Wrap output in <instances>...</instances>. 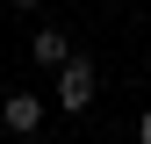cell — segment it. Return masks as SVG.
<instances>
[{"label": "cell", "mask_w": 151, "mask_h": 144, "mask_svg": "<svg viewBox=\"0 0 151 144\" xmlns=\"http://www.w3.org/2000/svg\"><path fill=\"white\" fill-rule=\"evenodd\" d=\"M93 86H101V72H93L86 58H65V65H58V108H72V115H79V108L93 101Z\"/></svg>", "instance_id": "obj_1"}, {"label": "cell", "mask_w": 151, "mask_h": 144, "mask_svg": "<svg viewBox=\"0 0 151 144\" xmlns=\"http://www.w3.org/2000/svg\"><path fill=\"white\" fill-rule=\"evenodd\" d=\"M0 122H7V130H36V122H43V101H36V94H7V101H0Z\"/></svg>", "instance_id": "obj_2"}, {"label": "cell", "mask_w": 151, "mask_h": 144, "mask_svg": "<svg viewBox=\"0 0 151 144\" xmlns=\"http://www.w3.org/2000/svg\"><path fill=\"white\" fill-rule=\"evenodd\" d=\"M29 58H36V65H65V58H72V43H65V29H36V43H29Z\"/></svg>", "instance_id": "obj_3"}, {"label": "cell", "mask_w": 151, "mask_h": 144, "mask_svg": "<svg viewBox=\"0 0 151 144\" xmlns=\"http://www.w3.org/2000/svg\"><path fill=\"white\" fill-rule=\"evenodd\" d=\"M137 144H151V108H144V115H137Z\"/></svg>", "instance_id": "obj_4"}, {"label": "cell", "mask_w": 151, "mask_h": 144, "mask_svg": "<svg viewBox=\"0 0 151 144\" xmlns=\"http://www.w3.org/2000/svg\"><path fill=\"white\" fill-rule=\"evenodd\" d=\"M14 7H43V0H14Z\"/></svg>", "instance_id": "obj_5"}, {"label": "cell", "mask_w": 151, "mask_h": 144, "mask_svg": "<svg viewBox=\"0 0 151 144\" xmlns=\"http://www.w3.org/2000/svg\"><path fill=\"white\" fill-rule=\"evenodd\" d=\"M108 7H115V0H108Z\"/></svg>", "instance_id": "obj_6"}]
</instances>
